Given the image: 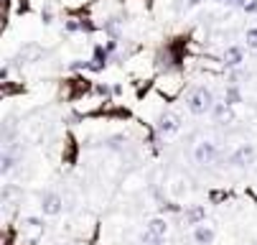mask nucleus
<instances>
[{"instance_id": "7", "label": "nucleus", "mask_w": 257, "mask_h": 245, "mask_svg": "<svg viewBox=\"0 0 257 245\" xmlns=\"http://www.w3.org/2000/svg\"><path fill=\"white\" fill-rule=\"evenodd\" d=\"M254 153H257V151H254V146H252V143H242V146L229 156V164H232V166H237V169H247V166L254 161Z\"/></svg>"}, {"instance_id": "10", "label": "nucleus", "mask_w": 257, "mask_h": 245, "mask_svg": "<svg viewBox=\"0 0 257 245\" xmlns=\"http://www.w3.org/2000/svg\"><path fill=\"white\" fill-rule=\"evenodd\" d=\"M145 232H151V235L166 240V235H168V222H166L163 217H153V220H148V225H145Z\"/></svg>"}, {"instance_id": "18", "label": "nucleus", "mask_w": 257, "mask_h": 245, "mask_svg": "<svg viewBox=\"0 0 257 245\" xmlns=\"http://www.w3.org/2000/svg\"><path fill=\"white\" fill-rule=\"evenodd\" d=\"M204 0H183L181 3V11H191V8H196V6H201Z\"/></svg>"}, {"instance_id": "1", "label": "nucleus", "mask_w": 257, "mask_h": 245, "mask_svg": "<svg viewBox=\"0 0 257 245\" xmlns=\"http://www.w3.org/2000/svg\"><path fill=\"white\" fill-rule=\"evenodd\" d=\"M214 105L216 102H214V95L209 87H194L186 97V108L191 115H206L214 110Z\"/></svg>"}, {"instance_id": "3", "label": "nucleus", "mask_w": 257, "mask_h": 245, "mask_svg": "<svg viewBox=\"0 0 257 245\" xmlns=\"http://www.w3.org/2000/svg\"><path fill=\"white\" fill-rule=\"evenodd\" d=\"M39 207H41V215H46V217H56V215H61V209H64V199H61L59 192H44Z\"/></svg>"}, {"instance_id": "20", "label": "nucleus", "mask_w": 257, "mask_h": 245, "mask_svg": "<svg viewBox=\"0 0 257 245\" xmlns=\"http://www.w3.org/2000/svg\"><path fill=\"white\" fill-rule=\"evenodd\" d=\"M242 11H244V13H257V0H247Z\"/></svg>"}, {"instance_id": "22", "label": "nucleus", "mask_w": 257, "mask_h": 245, "mask_svg": "<svg viewBox=\"0 0 257 245\" xmlns=\"http://www.w3.org/2000/svg\"><path fill=\"white\" fill-rule=\"evenodd\" d=\"M214 3H224V0H214Z\"/></svg>"}, {"instance_id": "11", "label": "nucleus", "mask_w": 257, "mask_h": 245, "mask_svg": "<svg viewBox=\"0 0 257 245\" xmlns=\"http://www.w3.org/2000/svg\"><path fill=\"white\" fill-rule=\"evenodd\" d=\"M194 240H196V245H211L214 242V230L209 225H199V227H194Z\"/></svg>"}, {"instance_id": "6", "label": "nucleus", "mask_w": 257, "mask_h": 245, "mask_svg": "<svg viewBox=\"0 0 257 245\" xmlns=\"http://www.w3.org/2000/svg\"><path fill=\"white\" fill-rule=\"evenodd\" d=\"M216 156H219V148H216V143H211V141H201V143L194 148V158H196V164H201V166L214 164Z\"/></svg>"}, {"instance_id": "16", "label": "nucleus", "mask_w": 257, "mask_h": 245, "mask_svg": "<svg viewBox=\"0 0 257 245\" xmlns=\"http://www.w3.org/2000/svg\"><path fill=\"white\" fill-rule=\"evenodd\" d=\"M244 41H247V49H254V51H257V26L247 28V33H244Z\"/></svg>"}, {"instance_id": "12", "label": "nucleus", "mask_w": 257, "mask_h": 245, "mask_svg": "<svg viewBox=\"0 0 257 245\" xmlns=\"http://www.w3.org/2000/svg\"><path fill=\"white\" fill-rule=\"evenodd\" d=\"M211 115H214L216 123H232V110H229L227 102H216L214 110H211Z\"/></svg>"}, {"instance_id": "21", "label": "nucleus", "mask_w": 257, "mask_h": 245, "mask_svg": "<svg viewBox=\"0 0 257 245\" xmlns=\"http://www.w3.org/2000/svg\"><path fill=\"white\" fill-rule=\"evenodd\" d=\"M244 3H247V0H224L227 8H244Z\"/></svg>"}, {"instance_id": "4", "label": "nucleus", "mask_w": 257, "mask_h": 245, "mask_svg": "<svg viewBox=\"0 0 257 245\" xmlns=\"http://www.w3.org/2000/svg\"><path fill=\"white\" fill-rule=\"evenodd\" d=\"M21 158H23V146H21L18 141L6 143V148H3V174H11V171L18 166Z\"/></svg>"}, {"instance_id": "15", "label": "nucleus", "mask_w": 257, "mask_h": 245, "mask_svg": "<svg viewBox=\"0 0 257 245\" xmlns=\"http://www.w3.org/2000/svg\"><path fill=\"white\" fill-rule=\"evenodd\" d=\"M104 31L109 33V39H120V21H117V18L104 21Z\"/></svg>"}, {"instance_id": "2", "label": "nucleus", "mask_w": 257, "mask_h": 245, "mask_svg": "<svg viewBox=\"0 0 257 245\" xmlns=\"http://www.w3.org/2000/svg\"><path fill=\"white\" fill-rule=\"evenodd\" d=\"M44 54H46V51H44V46L33 44V41H28V44H23V46L18 49V54L11 59V64H13V66H21V64H33V61H39Z\"/></svg>"}, {"instance_id": "17", "label": "nucleus", "mask_w": 257, "mask_h": 245, "mask_svg": "<svg viewBox=\"0 0 257 245\" xmlns=\"http://www.w3.org/2000/svg\"><path fill=\"white\" fill-rule=\"evenodd\" d=\"M140 242H143V245H163L166 240H163V237H156V235H151V232H143V235H140Z\"/></svg>"}, {"instance_id": "9", "label": "nucleus", "mask_w": 257, "mask_h": 245, "mask_svg": "<svg viewBox=\"0 0 257 245\" xmlns=\"http://www.w3.org/2000/svg\"><path fill=\"white\" fill-rule=\"evenodd\" d=\"M242 61H244V49L242 46H227V51H224V66L227 69H237V66H242Z\"/></svg>"}, {"instance_id": "8", "label": "nucleus", "mask_w": 257, "mask_h": 245, "mask_svg": "<svg viewBox=\"0 0 257 245\" xmlns=\"http://www.w3.org/2000/svg\"><path fill=\"white\" fill-rule=\"evenodd\" d=\"M204 220H206V207H201V204H191V207L183 209V222H186V225L199 227V225H204Z\"/></svg>"}, {"instance_id": "13", "label": "nucleus", "mask_w": 257, "mask_h": 245, "mask_svg": "<svg viewBox=\"0 0 257 245\" xmlns=\"http://www.w3.org/2000/svg\"><path fill=\"white\" fill-rule=\"evenodd\" d=\"M107 59H109V51L104 46H94V64H89V69H94V72H99V69L107 66Z\"/></svg>"}, {"instance_id": "5", "label": "nucleus", "mask_w": 257, "mask_h": 245, "mask_svg": "<svg viewBox=\"0 0 257 245\" xmlns=\"http://www.w3.org/2000/svg\"><path fill=\"white\" fill-rule=\"evenodd\" d=\"M156 130H158V135L171 138L173 133H178V130H181V118H178V115H173V113H163V115L158 118V123H156Z\"/></svg>"}, {"instance_id": "19", "label": "nucleus", "mask_w": 257, "mask_h": 245, "mask_svg": "<svg viewBox=\"0 0 257 245\" xmlns=\"http://www.w3.org/2000/svg\"><path fill=\"white\" fill-rule=\"evenodd\" d=\"M41 21L49 26V23H54V13H51V8H44L41 11Z\"/></svg>"}, {"instance_id": "14", "label": "nucleus", "mask_w": 257, "mask_h": 245, "mask_svg": "<svg viewBox=\"0 0 257 245\" xmlns=\"http://www.w3.org/2000/svg\"><path fill=\"white\" fill-rule=\"evenodd\" d=\"M224 102L229 105V108H232V105H239V102H242V92H239V87H237L234 82L227 87V92H224Z\"/></svg>"}]
</instances>
